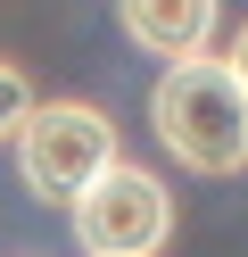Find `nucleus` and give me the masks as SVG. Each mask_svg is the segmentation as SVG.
Returning <instances> with one entry per match:
<instances>
[{
  "instance_id": "obj_4",
  "label": "nucleus",
  "mask_w": 248,
  "mask_h": 257,
  "mask_svg": "<svg viewBox=\"0 0 248 257\" xmlns=\"http://www.w3.org/2000/svg\"><path fill=\"white\" fill-rule=\"evenodd\" d=\"M116 17H124V42H141L149 58H190L215 42L223 0H116Z\"/></svg>"
},
{
  "instance_id": "obj_1",
  "label": "nucleus",
  "mask_w": 248,
  "mask_h": 257,
  "mask_svg": "<svg viewBox=\"0 0 248 257\" xmlns=\"http://www.w3.org/2000/svg\"><path fill=\"white\" fill-rule=\"evenodd\" d=\"M149 124H157L165 158L190 174H240L248 166V83L215 50L165 58L157 91H149Z\"/></svg>"
},
{
  "instance_id": "obj_3",
  "label": "nucleus",
  "mask_w": 248,
  "mask_h": 257,
  "mask_svg": "<svg viewBox=\"0 0 248 257\" xmlns=\"http://www.w3.org/2000/svg\"><path fill=\"white\" fill-rule=\"evenodd\" d=\"M66 216H75L83 257H157L165 232H174L165 183H157L149 166H132V158H108V166L66 199Z\"/></svg>"
},
{
  "instance_id": "obj_6",
  "label": "nucleus",
  "mask_w": 248,
  "mask_h": 257,
  "mask_svg": "<svg viewBox=\"0 0 248 257\" xmlns=\"http://www.w3.org/2000/svg\"><path fill=\"white\" fill-rule=\"evenodd\" d=\"M223 58H231V75H240V83H248V25H240V34H231V50H223Z\"/></svg>"
},
{
  "instance_id": "obj_2",
  "label": "nucleus",
  "mask_w": 248,
  "mask_h": 257,
  "mask_svg": "<svg viewBox=\"0 0 248 257\" xmlns=\"http://www.w3.org/2000/svg\"><path fill=\"white\" fill-rule=\"evenodd\" d=\"M9 141H17L25 191L50 199V207H66V199L116 158V124H108V108H91V100H33L25 116H17Z\"/></svg>"
},
{
  "instance_id": "obj_5",
  "label": "nucleus",
  "mask_w": 248,
  "mask_h": 257,
  "mask_svg": "<svg viewBox=\"0 0 248 257\" xmlns=\"http://www.w3.org/2000/svg\"><path fill=\"white\" fill-rule=\"evenodd\" d=\"M25 108H33V83L9 67V58H0V141L17 133V116H25Z\"/></svg>"
}]
</instances>
